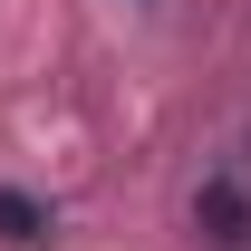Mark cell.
<instances>
[{"instance_id":"1","label":"cell","mask_w":251,"mask_h":251,"mask_svg":"<svg viewBox=\"0 0 251 251\" xmlns=\"http://www.w3.org/2000/svg\"><path fill=\"white\" fill-rule=\"evenodd\" d=\"M0 242H49V203L20 184H0Z\"/></svg>"},{"instance_id":"2","label":"cell","mask_w":251,"mask_h":251,"mask_svg":"<svg viewBox=\"0 0 251 251\" xmlns=\"http://www.w3.org/2000/svg\"><path fill=\"white\" fill-rule=\"evenodd\" d=\"M193 213L213 222L222 242H242V193H232V184H213V193H203V203H193Z\"/></svg>"}]
</instances>
